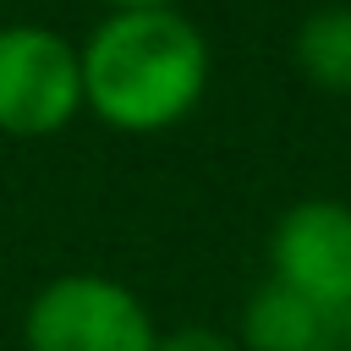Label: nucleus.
<instances>
[{
	"instance_id": "nucleus-3",
	"label": "nucleus",
	"mask_w": 351,
	"mask_h": 351,
	"mask_svg": "<svg viewBox=\"0 0 351 351\" xmlns=\"http://www.w3.org/2000/svg\"><path fill=\"white\" fill-rule=\"evenodd\" d=\"M82 115V55L44 22H0V132L55 137Z\"/></svg>"
},
{
	"instance_id": "nucleus-9",
	"label": "nucleus",
	"mask_w": 351,
	"mask_h": 351,
	"mask_svg": "<svg viewBox=\"0 0 351 351\" xmlns=\"http://www.w3.org/2000/svg\"><path fill=\"white\" fill-rule=\"evenodd\" d=\"M340 335H346V351H351V313H346V324H340Z\"/></svg>"
},
{
	"instance_id": "nucleus-10",
	"label": "nucleus",
	"mask_w": 351,
	"mask_h": 351,
	"mask_svg": "<svg viewBox=\"0 0 351 351\" xmlns=\"http://www.w3.org/2000/svg\"><path fill=\"white\" fill-rule=\"evenodd\" d=\"M324 351H346V346H324Z\"/></svg>"
},
{
	"instance_id": "nucleus-4",
	"label": "nucleus",
	"mask_w": 351,
	"mask_h": 351,
	"mask_svg": "<svg viewBox=\"0 0 351 351\" xmlns=\"http://www.w3.org/2000/svg\"><path fill=\"white\" fill-rule=\"evenodd\" d=\"M269 280L318 302L335 324L351 313V203L302 197L269 230Z\"/></svg>"
},
{
	"instance_id": "nucleus-5",
	"label": "nucleus",
	"mask_w": 351,
	"mask_h": 351,
	"mask_svg": "<svg viewBox=\"0 0 351 351\" xmlns=\"http://www.w3.org/2000/svg\"><path fill=\"white\" fill-rule=\"evenodd\" d=\"M335 335H340V324L318 302L296 296L280 280H263L241 302V335H236V346L241 351H324V346H340Z\"/></svg>"
},
{
	"instance_id": "nucleus-8",
	"label": "nucleus",
	"mask_w": 351,
	"mask_h": 351,
	"mask_svg": "<svg viewBox=\"0 0 351 351\" xmlns=\"http://www.w3.org/2000/svg\"><path fill=\"white\" fill-rule=\"evenodd\" d=\"M110 11H148V5H181V0H104Z\"/></svg>"
},
{
	"instance_id": "nucleus-2",
	"label": "nucleus",
	"mask_w": 351,
	"mask_h": 351,
	"mask_svg": "<svg viewBox=\"0 0 351 351\" xmlns=\"http://www.w3.org/2000/svg\"><path fill=\"white\" fill-rule=\"evenodd\" d=\"M159 329L143 296L110 274H55L22 313V351H154Z\"/></svg>"
},
{
	"instance_id": "nucleus-7",
	"label": "nucleus",
	"mask_w": 351,
	"mask_h": 351,
	"mask_svg": "<svg viewBox=\"0 0 351 351\" xmlns=\"http://www.w3.org/2000/svg\"><path fill=\"white\" fill-rule=\"evenodd\" d=\"M154 351H241L236 335L214 329V324H181V329H165Z\"/></svg>"
},
{
	"instance_id": "nucleus-1",
	"label": "nucleus",
	"mask_w": 351,
	"mask_h": 351,
	"mask_svg": "<svg viewBox=\"0 0 351 351\" xmlns=\"http://www.w3.org/2000/svg\"><path fill=\"white\" fill-rule=\"evenodd\" d=\"M82 55V110L110 132L148 137L181 126L208 88V38L181 5L104 11V22L77 44Z\"/></svg>"
},
{
	"instance_id": "nucleus-6",
	"label": "nucleus",
	"mask_w": 351,
	"mask_h": 351,
	"mask_svg": "<svg viewBox=\"0 0 351 351\" xmlns=\"http://www.w3.org/2000/svg\"><path fill=\"white\" fill-rule=\"evenodd\" d=\"M296 71L324 93H351V5H318L296 27Z\"/></svg>"
}]
</instances>
